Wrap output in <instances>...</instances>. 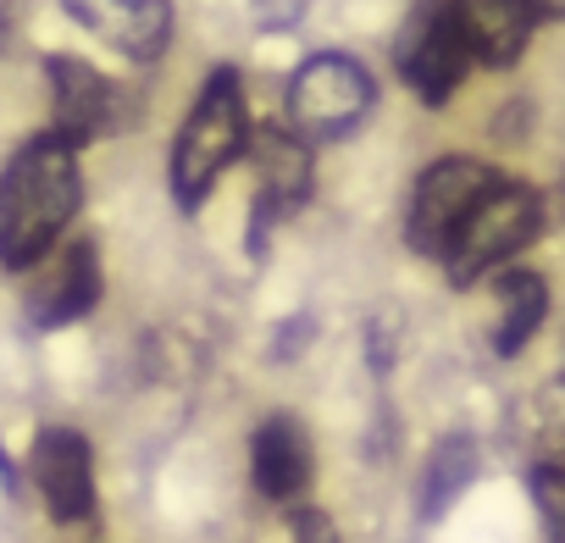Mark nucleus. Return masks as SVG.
Wrapping results in <instances>:
<instances>
[{"label": "nucleus", "instance_id": "1", "mask_svg": "<svg viewBox=\"0 0 565 543\" xmlns=\"http://www.w3.org/2000/svg\"><path fill=\"white\" fill-rule=\"evenodd\" d=\"M84 211V167L78 150L51 128L29 134L0 167V272H34Z\"/></svg>", "mask_w": 565, "mask_h": 543}, {"label": "nucleus", "instance_id": "2", "mask_svg": "<svg viewBox=\"0 0 565 543\" xmlns=\"http://www.w3.org/2000/svg\"><path fill=\"white\" fill-rule=\"evenodd\" d=\"M249 95H244V78L238 67H211L200 78V95L183 117V128L172 134V150H167V194L183 216H194L216 183L244 161L249 150Z\"/></svg>", "mask_w": 565, "mask_h": 543}, {"label": "nucleus", "instance_id": "3", "mask_svg": "<svg viewBox=\"0 0 565 543\" xmlns=\"http://www.w3.org/2000/svg\"><path fill=\"white\" fill-rule=\"evenodd\" d=\"M548 222V205L543 194L526 183V178H493L482 189V200L466 211V222L455 227L449 249L438 255L449 289H477L482 278H493L499 266H510Z\"/></svg>", "mask_w": 565, "mask_h": 543}, {"label": "nucleus", "instance_id": "4", "mask_svg": "<svg viewBox=\"0 0 565 543\" xmlns=\"http://www.w3.org/2000/svg\"><path fill=\"white\" fill-rule=\"evenodd\" d=\"M372 106H377V78L350 51H317L282 84V117L306 145L350 139L372 117Z\"/></svg>", "mask_w": 565, "mask_h": 543}, {"label": "nucleus", "instance_id": "5", "mask_svg": "<svg viewBox=\"0 0 565 543\" xmlns=\"http://www.w3.org/2000/svg\"><path fill=\"white\" fill-rule=\"evenodd\" d=\"M249 167H255V194H249V260H266L271 227L289 222L295 211L311 205L317 189V145H306L289 123H260L249 128Z\"/></svg>", "mask_w": 565, "mask_h": 543}, {"label": "nucleus", "instance_id": "6", "mask_svg": "<svg viewBox=\"0 0 565 543\" xmlns=\"http://www.w3.org/2000/svg\"><path fill=\"white\" fill-rule=\"evenodd\" d=\"M394 73L427 111H444L455 100V89L471 73V56L455 29L449 0H416L405 12V23L394 34Z\"/></svg>", "mask_w": 565, "mask_h": 543}, {"label": "nucleus", "instance_id": "7", "mask_svg": "<svg viewBox=\"0 0 565 543\" xmlns=\"http://www.w3.org/2000/svg\"><path fill=\"white\" fill-rule=\"evenodd\" d=\"M45 84H51V134L73 150H89L128 123V89L73 51L45 56Z\"/></svg>", "mask_w": 565, "mask_h": 543}, {"label": "nucleus", "instance_id": "8", "mask_svg": "<svg viewBox=\"0 0 565 543\" xmlns=\"http://www.w3.org/2000/svg\"><path fill=\"white\" fill-rule=\"evenodd\" d=\"M499 172L477 156H438L416 172L411 183V205H405V244L422 260H438L455 238V227L466 222V211L482 200V189Z\"/></svg>", "mask_w": 565, "mask_h": 543}, {"label": "nucleus", "instance_id": "9", "mask_svg": "<svg viewBox=\"0 0 565 543\" xmlns=\"http://www.w3.org/2000/svg\"><path fill=\"white\" fill-rule=\"evenodd\" d=\"M29 477L56 526H95L100 482H95V438L84 427L51 422L29 444Z\"/></svg>", "mask_w": 565, "mask_h": 543}, {"label": "nucleus", "instance_id": "10", "mask_svg": "<svg viewBox=\"0 0 565 543\" xmlns=\"http://www.w3.org/2000/svg\"><path fill=\"white\" fill-rule=\"evenodd\" d=\"M100 300H106V266H100V244L84 233V238H62L34 266L23 311H29L34 333H62V328H78L84 317H95Z\"/></svg>", "mask_w": 565, "mask_h": 543}, {"label": "nucleus", "instance_id": "11", "mask_svg": "<svg viewBox=\"0 0 565 543\" xmlns=\"http://www.w3.org/2000/svg\"><path fill=\"white\" fill-rule=\"evenodd\" d=\"M249 482L266 504H300L317 488V438L295 411H271L249 427Z\"/></svg>", "mask_w": 565, "mask_h": 543}, {"label": "nucleus", "instance_id": "12", "mask_svg": "<svg viewBox=\"0 0 565 543\" xmlns=\"http://www.w3.org/2000/svg\"><path fill=\"white\" fill-rule=\"evenodd\" d=\"M62 12L84 34H95L100 45H111L117 56H128L139 67L161 62V51L172 45V29H178L172 0H62Z\"/></svg>", "mask_w": 565, "mask_h": 543}, {"label": "nucleus", "instance_id": "13", "mask_svg": "<svg viewBox=\"0 0 565 543\" xmlns=\"http://www.w3.org/2000/svg\"><path fill=\"white\" fill-rule=\"evenodd\" d=\"M449 12H455L471 67H488V73L515 67L543 23L537 0H449Z\"/></svg>", "mask_w": 565, "mask_h": 543}, {"label": "nucleus", "instance_id": "14", "mask_svg": "<svg viewBox=\"0 0 565 543\" xmlns=\"http://www.w3.org/2000/svg\"><path fill=\"white\" fill-rule=\"evenodd\" d=\"M493 300H499V322H493V355L499 361H515L543 317H548V284H543V272L532 266H499L493 272Z\"/></svg>", "mask_w": 565, "mask_h": 543}, {"label": "nucleus", "instance_id": "15", "mask_svg": "<svg viewBox=\"0 0 565 543\" xmlns=\"http://www.w3.org/2000/svg\"><path fill=\"white\" fill-rule=\"evenodd\" d=\"M477 471H482L477 438L471 433H444L427 455V471H422V499H416L422 521H444L460 504V493L477 482Z\"/></svg>", "mask_w": 565, "mask_h": 543}, {"label": "nucleus", "instance_id": "16", "mask_svg": "<svg viewBox=\"0 0 565 543\" xmlns=\"http://www.w3.org/2000/svg\"><path fill=\"white\" fill-rule=\"evenodd\" d=\"M526 488L537 499V515L548 526V543H565V466H532Z\"/></svg>", "mask_w": 565, "mask_h": 543}, {"label": "nucleus", "instance_id": "17", "mask_svg": "<svg viewBox=\"0 0 565 543\" xmlns=\"http://www.w3.org/2000/svg\"><path fill=\"white\" fill-rule=\"evenodd\" d=\"M295 543H344V537H339V521L328 510L306 504V510H295Z\"/></svg>", "mask_w": 565, "mask_h": 543}, {"label": "nucleus", "instance_id": "18", "mask_svg": "<svg viewBox=\"0 0 565 543\" xmlns=\"http://www.w3.org/2000/svg\"><path fill=\"white\" fill-rule=\"evenodd\" d=\"M526 128H532V100H526V95H515V100L493 117V139H499V145H521V139H526Z\"/></svg>", "mask_w": 565, "mask_h": 543}, {"label": "nucleus", "instance_id": "19", "mask_svg": "<svg viewBox=\"0 0 565 543\" xmlns=\"http://www.w3.org/2000/svg\"><path fill=\"white\" fill-rule=\"evenodd\" d=\"M311 339H317V322H311V317L282 322V333H277V344H271V361H277V366H289V361H295V350H300V344H311Z\"/></svg>", "mask_w": 565, "mask_h": 543}, {"label": "nucleus", "instance_id": "20", "mask_svg": "<svg viewBox=\"0 0 565 543\" xmlns=\"http://www.w3.org/2000/svg\"><path fill=\"white\" fill-rule=\"evenodd\" d=\"M0 493H7V499H23V471H18L7 438H0Z\"/></svg>", "mask_w": 565, "mask_h": 543}, {"label": "nucleus", "instance_id": "21", "mask_svg": "<svg viewBox=\"0 0 565 543\" xmlns=\"http://www.w3.org/2000/svg\"><path fill=\"white\" fill-rule=\"evenodd\" d=\"M537 18H565V0H537Z\"/></svg>", "mask_w": 565, "mask_h": 543}, {"label": "nucleus", "instance_id": "22", "mask_svg": "<svg viewBox=\"0 0 565 543\" xmlns=\"http://www.w3.org/2000/svg\"><path fill=\"white\" fill-rule=\"evenodd\" d=\"M559 189H565V178H559Z\"/></svg>", "mask_w": 565, "mask_h": 543}]
</instances>
